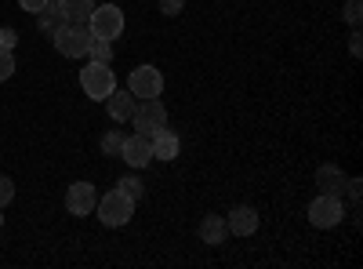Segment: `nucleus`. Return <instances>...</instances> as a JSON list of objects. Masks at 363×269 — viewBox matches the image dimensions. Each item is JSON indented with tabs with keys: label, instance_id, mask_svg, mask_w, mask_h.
<instances>
[{
	"label": "nucleus",
	"instance_id": "obj_13",
	"mask_svg": "<svg viewBox=\"0 0 363 269\" xmlns=\"http://www.w3.org/2000/svg\"><path fill=\"white\" fill-rule=\"evenodd\" d=\"M225 233H229L225 215H203V222H200V241L203 244H211V248L225 244Z\"/></svg>",
	"mask_w": 363,
	"mask_h": 269
},
{
	"label": "nucleus",
	"instance_id": "obj_26",
	"mask_svg": "<svg viewBox=\"0 0 363 269\" xmlns=\"http://www.w3.org/2000/svg\"><path fill=\"white\" fill-rule=\"evenodd\" d=\"M349 51L359 58V51H363V37H359V33H352V37H349Z\"/></svg>",
	"mask_w": 363,
	"mask_h": 269
},
{
	"label": "nucleus",
	"instance_id": "obj_19",
	"mask_svg": "<svg viewBox=\"0 0 363 269\" xmlns=\"http://www.w3.org/2000/svg\"><path fill=\"white\" fill-rule=\"evenodd\" d=\"M120 146H124V135L109 128V131L102 135V153H106V157H120Z\"/></svg>",
	"mask_w": 363,
	"mask_h": 269
},
{
	"label": "nucleus",
	"instance_id": "obj_20",
	"mask_svg": "<svg viewBox=\"0 0 363 269\" xmlns=\"http://www.w3.org/2000/svg\"><path fill=\"white\" fill-rule=\"evenodd\" d=\"M11 200H15V182H11L8 175H0V212H4Z\"/></svg>",
	"mask_w": 363,
	"mask_h": 269
},
{
	"label": "nucleus",
	"instance_id": "obj_21",
	"mask_svg": "<svg viewBox=\"0 0 363 269\" xmlns=\"http://www.w3.org/2000/svg\"><path fill=\"white\" fill-rule=\"evenodd\" d=\"M11 73H15V55L0 48V84H4V80H11Z\"/></svg>",
	"mask_w": 363,
	"mask_h": 269
},
{
	"label": "nucleus",
	"instance_id": "obj_16",
	"mask_svg": "<svg viewBox=\"0 0 363 269\" xmlns=\"http://www.w3.org/2000/svg\"><path fill=\"white\" fill-rule=\"evenodd\" d=\"M37 26H40V33H58V29L66 26V15L58 11L55 4H48V8L37 15Z\"/></svg>",
	"mask_w": 363,
	"mask_h": 269
},
{
	"label": "nucleus",
	"instance_id": "obj_25",
	"mask_svg": "<svg viewBox=\"0 0 363 269\" xmlns=\"http://www.w3.org/2000/svg\"><path fill=\"white\" fill-rule=\"evenodd\" d=\"M160 11L164 15H182V0H160Z\"/></svg>",
	"mask_w": 363,
	"mask_h": 269
},
{
	"label": "nucleus",
	"instance_id": "obj_24",
	"mask_svg": "<svg viewBox=\"0 0 363 269\" xmlns=\"http://www.w3.org/2000/svg\"><path fill=\"white\" fill-rule=\"evenodd\" d=\"M48 4H51V0H18V8H22V11H29V15H40Z\"/></svg>",
	"mask_w": 363,
	"mask_h": 269
},
{
	"label": "nucleus",
	"instance_id": "obj_11",
	"mask_svg": "<svg viewBox=\"0 0 363 269\" xmlns=\"http://www.w3.org/2000/svg\"><path fill=\"white\" fill-rule=\"evenodd\" d=\"M106 106H109V116L116 124H128L131 116H135V106H138V99L128 92V87H113L109 92V99H106Z\"/></svg>",
	"mask_w": 363,
	"mask_h": 269
},
{
	"label": "nucleus",
	"instance_id": "obj_4",
	"mask_svg": "<svg viewBox=\"0 0 363 269\" xmlns=\"http://www.w3.org/2000/svg\"><path fill=\"white\" fill-rule=\"evenodd\" d=\"M87 29H91V37L116 40L120 33H124V11H120L116 4H95V11H91V18H87Z\"/></svg>",
	"mask_w": 363,
	"mask_h": 269
},
{
	"label": "nucleus",
	"instance_id": "obj_2",
	"mask_svg": "<svg viewBox=\"0 0 363 269\" xmlns=\"http://www.w3.org/2000/svg\"><path fill=\"white\" fill-rule=\"evenodd\" d=\"M95 212H99V222L116 229V226H128L131 215H135V200L128 193H120V190H109L106 197H99L95 204Z\"/></svg>",
	"mask_w": 363,
	"mask_h": 269
},
{
	"label": "nucleus",
	"instance_id": "obj_7",
	"mask_svg": "<svg viewBox=\"0 0 363 269\" xmlns=\"http://www.w3.org/2000/svg\"><path fill=\"white\" fill-rule=\"evenodd\" d=\"M131 124L138 128V135H157L160 128H167V109L160 99H145L135 106V116H131Z\"/></svg>",
	"mask_w": 363,
	"mask_h": 269
},
{
	"label": "nucleus",
	"instance_id": "obj_3",
	"mask_svg": "<svg viewBox=\"0 0 363 269\" xmlns=\"http://www.w3.org/2000/svg\"><path fill=\"white\" fill-rule=\"evenodd\" d=\"M116 87V73L109 70V62H87L80 70V92L95 102H106L109 92Z\"/></svg>",
	"mask_w": 363,
	"mask_h": 269
},
{
	"label": "nucleus",
	"instance_id": "obj_12",
	"mask_svg": "<svg viewBox=\"0 0 363 269\" xmlns=\"http://www.w3.org/2000/svg\"><path fill=\"white\" fill-rule=\"evenodd\" d=\"M153 138V160H174L178 153H182V142H178V135L174 131H167V128H160L157 135H149Z\"/></svg>",
	"mask_w": 363,
	"mask_h": 269
},
{
	"label": "nucleus",
	"instance_id": "obj_17",
	"mask_svg": "<svg viewBox=\"0 0 363 269\" xmlns=\"http://www.w3.org/2000/svg\"><path fill=\"white\" fill-rule=\"evenodd\" d=\"M87 58H91V62H113V40L95 37V40H91V48H87Z\"/></svg>",
	"mask_w": 363,
	"mask_h": 269
},
{
	"label": "nucleus",
	"instance_id": "obj_8",
	"mask_svg": "<svg viewBox=\"0 0 363 269\" xmlns=\"http://www.w3.org/2000/svg\"><path fill=\"white\" fill-rule=\"evenodd\" d=\"M120 160H124L128 168H135V171H142V168H149L153 164V138L149 135H124V146H120Z\"/></svg>",
	"mask_w": 363,
	"mask_h": 269
},
{
	"label": "nucleus",
	"instance_id": "obj_23",
	"mask_svg": "<svg viewBox=\"0 0 363 269\" xmlns=\"http://www.w3.org/2000/svg\"><path fill=\"white\" fill-rule=\"evenodd\" d=\"M15 44H18V33L11 26H0V48L4 51H15Z\"/></svg>",
	"mask_w": 363,
	"mask_h": 269
},
{
	"label": "nucleus",
	"instance_id": "obj_9",
	"mask_svg": "<svg viewBox=\"0 0 363 269\" xmlns=\"http://www.w3.org/2000/svg\"><path fill=\"white\" fill-rule=\"evenodd\" d=\"M95 204H99V193H95V186H91V182H73L66 190V212L77 215V219L91 215V212H95Z\"/></svg>",
	"mask_w": 363,
	"mask_h": 269
},
{
	"label": "nucleus",
	"instance_id": "obj_15",
	"mask_svg": "<svg viewBox=\"0 0 363 269\" xmlns=\"http://www.w3.org/2000/svg\"><path fill=\"white\" fill-rule=\"evenodd\" d=\"M95 4L99 0H55V8L66 15V22H84V26H87L91 11H95Z\"/></svg>",
	"mask_w": 363,
	"mask_h": 269
},
{
	"label": "nucleus",
	"instance_id": "obj_27",
	"mask_svg": "<svg viewBox=\"0 0 363 269\" xmlns=\"http://www.w3.org/2000/svg\"><path fill=\"white\" fill-rule=\"evenodd\" d=\"M0 229H4V215H0Z\"/></svg>",
	"mask_w": 363,
	"mask_h": 269
},
{
	"label": "nucleus",
	"instance_id": "obj_14",
	"mask_svg": "<svg viewBox=\"0 0 363 269\" xmlns=\"http://www.w3.org/2000/svg\"><path fill=\"white\" fill-rule=\"evenodd\" d=\"M345 182H349V178H345L342 168H335V164H323V168L316 171V186H320L323 193H330V197H342Z\"/></svg>",
	"mask_w": 363,
	"mask_h": 269
},
{
	"label": "nucleus",
	"instance_id": "obj_1",
	"mask_svg": "<svg viewBox=\"0 0 363 269\" xmlns=\"http://www.w3.org/2000/svg\"><path fill=\"white\" fill-rule=\"evenodd\" d=\"M91 40H95V37H91V29L84 22H66L58 33H51V44H55V51L62 58H84Z\"/></svg>",
	"mask_w": 363,
	"mask_h": 269
},
{
	"label": "nucleus",
	"instance_id": "obj_28",
	"mask_svg": "<svg viewBox=\"0 0 363 269\" xmlns=\"http://www.w3.org/2000/svg\"><path fill=\"white\" fill-rule=\"evenodd\" d=\"M51 4H55V0H51Z\"/></svg>",
	"mask_w": 363,
	"mask_h": 269
},
{
	"label": "nucleus",
	"instance_id": "obj_18",
	"mask_svg": "<svg viewBox=\"0 0 363 269\" xmlns=\"http://www.w3.org/2000/svg\"><path fill=\"white\" fill-rule=\"evenodd\" d=\"M116 190L128 193L131 200H142V178H138V175H124V178L116 182Z\"/></svg>",
	"mask_w": 363,
	"mask_h": 269
},
{
	"label": "nucleus",
	"instance_id": "obj_5",
	"mask_svg": "<svg viewBox=\"0 0 363 269\" xmlns=\"http://www.w3.org/2000/svg\"><path fill=\"white\" fill-rule=\"evenodd\" d=\"M128 92L135 95V99H160L164 95V73L157 70V66H135L131 70V77H128Z\"/></svg>",
	"mask_w": 363,
	"mask_h": 269
},
{
	"label": "nucleus",
	"instance_id": "obj_10",
	"mask_svg": "<svg viewBox=\"0 0 363 269\" xmlns=\"http://www.w3.org/2000/svg\"><path fill=\"white\" fill-rule=\"evenodd\" d=\"M225 226H229L233 236H251V233H258L262 219H258V212H255L251 204H236L233 212L225 215Z\"/></svg>",
	"mask_w": 363,
	"mask_h": 269
},
{
	"label": "nucleus",
	"instance_id": "obj_6",
	"mask_svg": "<svg viewBox=\"0 0 363 269\" xmlns=\"http://www.w3.org/2000/svg\"><path fill=\"white\" fill-rule=\"evenodd\" d=\"M342 219H345V204H342V197L320 193V197L309 204V222H313L316 229H335V226H342Z\"/></svg>",
	"mask_w": 363,
	"mask_h": 269
},
{
	"label": "nucleus",
	"instance_id": "obj_22",
	"mask_svg": "<svg viewBox=\"0 0 363 269\" xmlns=\"http://www.w3.org/2000/svg\"><path fill=\"white\" fill-rule=\"evenodd\" d=\"M359 18H363V4H359V0H349V4H345V22L356 29V26H359Z\"/></svg>",
	"mask_w": 363,
	"mask_h": 269
}]
</instances>
